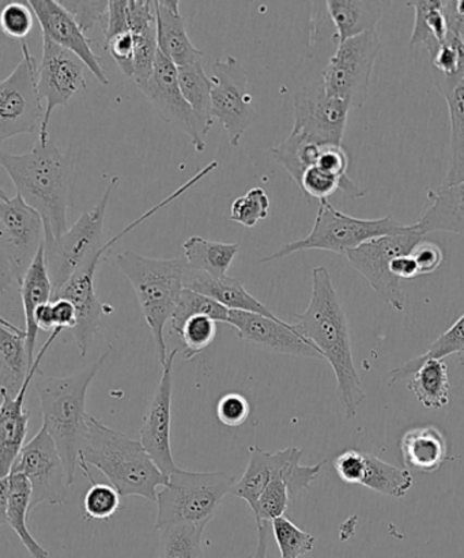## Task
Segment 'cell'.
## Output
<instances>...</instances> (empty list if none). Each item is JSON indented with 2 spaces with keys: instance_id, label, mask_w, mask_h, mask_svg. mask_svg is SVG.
I'll return each mask as SVG.
<instances>
[{
  "instance_id": "6da1fadb",
  "label": "cell",
  "mask_w": 464,
  "mask_h": 558,
  "mask_svg": "<svg viewBox=\"0 0 464 558\" xmlns=\"http://www.w3.org/2000/svg\"><path fill=\"white\" fill-rule=\"evenodd\" d=\"M294 327L329 361L337 377L338 393L346 418L356 417L365 399L362 379L354 364L351 332L345 310L326 267L313 271V293L308 308L293 315Z\"/></svg>"
},
{
  "instance_id": "7a4b0ae2",
  "label": "cell",
  "mask_w": 464,
  "mask_h": 558,
  "mask_svg": "<svg viewBox=\"0 0 464 558\" xmlns=\"http://www.w3.org/2000/svg\"><path fill=\"white\" fill-rule=\"evenodd\" d=\"M0 163L14 183L16 194L41 216L46 240L69 231L71 191L75 182L73 158L53 141L36 142L25 155L0 153Z\"/></svg>"
},
{
  "instance_id": "3957f363",
  "label": "cell",
  "mask_w": 464,
  "mask_h": 558,
  "mask_svg": "<svg viewBox=\"0 0 464 558\" xmlns=\"http://www.w3.org/2000/svg\"><path fill=\"white\" fill-rule=\"evenodd\" d=\"M90 466L108 480L122 499L135 496L156 502L158 490L168 483L141 440L109 428L91 415L82 441L80 469L93 484L96 481Z\"/></svg>"
},
{
  "instance_id": "277c9868",
  "label": "cell",
  "mask_w": 464,
  "mask_h": 558,
  "mask_svg": "<svg viewBox=\"0 0 464 558\" xmlns=\"http://www.w3.org/2000/svg\"><path fill=\"white\" fill-rule=\"evenodd\" d=\"M111 354V348L87 368L70 376H47L38 372L35 388L40 399L42 425L51 435L62 457L69 483L73 485L80 468L82 441L87 417V390Z\"/></svg>"
},
{
  "instance_id": "5b68a950",
  "label": "cell",
  "mask_w": 464,
  "mask_h": 558,
  "mask_svg": "<svg viewBox=\"0 0 464 558\" xmlns=\"http://www.w3.org/2000/svg\"><path fill=\"white\" fill-rule=\"evenodd\" d=\"M117 264L138 298L142 314L155 339L157 357L162 365L169 355L163 330L167 323L171 322L180 295L185 289L187 264L184 258H147L133 251L120 254Z\"/></svg>"
},
{
  "instance_id": "8992f818",
  "label": "cell",
  "mask_w": 464,
  "mask_h": 558,
  "mask_svg": "<svg viewBox=\"0 0 464 558\" xmlns=\"http://www.w3.org/2000/svg\"><path fill=\"white\" fill-rule=\"evenodd\" d=\"M237 480L228 472H190L178 468L157 494L156 532L178 523L207 526Z\"/></svg>"
},
{
  "instance_id": "52a82bcc",
  "label": "cell",
  "mask_w": 464,
  "mask_h": 558,
  "mask_svg": "<svg viewBox=\"0 0 464 558\" xmlns=\"http://www.w3.org/2000/svg\"><path fill=\"white\" fill-rule=\"evenodd\" d=\"M416 226H405L394 217L386 216L379 220H363L337 210L329 201H321L314 228L308 236L282 245L277 253L266 256L261 264L286 258L300 251L320 250L345 255L370 240L412 232Z\"/></svg>"
},
{
  "instance_id": "ba28073f",
  "label": "cell",
  "mask_w": 464,
  "mask_h": 558,
  "mask_svg": "<svg viewBox=\"0 0 464 558\" xmlns=\"http://www.w3.org/2000/svg\"><path fill=\"white\" fill-rule=\"evenodd\" d=\"M46 244V227L40 215L19 194L9 198L0 193V265L2 289L21 284Z\"/></svg>"
},
{
  "instance_id": "9c48e42d",
  "label": "cell",
  "mask_w": 464,
  "mask_h": 558,
  "mask_svg": "<svg viewBox=\"0 0 464 558\" xmlns=\"http://www.w3.org/2000/svg\"><path fill=\"white\" fill-rule=\"evenodd\" d=\"M119 182L120 178L113 177L101 199L90 210L85 211L68 232L58 239L46 240L44 250L53 284V295L59 293L70 278L106 245L103 226L107 207Z\"/></svg>"
},
{
  "instance_id": "30bf717a",
  "label": "cell",
  "mask_w": 464,
  "mask_h": 558,
  "mask_svg": "<svg viewBox=\"0 0 464 558\" xmlns=\"http://www.w3.org/2000/svg\"><path fill=\"white\" fill-rule=\"evenodd\" d=\"M381 49L376 31L351 38L338 46L321 74L327 95L345 101L349 107L362 108L373 78L376 59Z\"/></svg>"
},
{
  "instance_id": "8fae6325",
  "label": "cell",
  "mask_w": 464,
  "mask_h": 558,
  "mask_svg": "<svg viewBox=\"0 0 464 558\" xmlns=\"http://www.w3.org/2000/svg\"><path fill=\"white\" fill-rule=\"evenodd\" d=\"M46 107L38 92L36 59L22 43V60L0 84V144L41 129Z\"/></svg>"
},
{
  "instance_id": "7c38bea8",
  "label": "cell",
  "mask_w": 464,
  "mask_h": 558,
  "mask_svg": "<svg viewBox=\"0 0 464 558\" xmlns=\"http://www.w3.org/2000/svg\"><path fill=\"white\" fill-rule=\"evenodd\" d=\"M416 226V223H414ZM423 234L418 228L403 234H391L359 245L358 248L349 251L346 258L353 269L358 271L370 288L381 299L396 311H403L406 306V293L400 278L391 272L392 260L401 255L412 254V251L419 242H423Z\"/></svg>"
},
{
  "instance_id": "4fadbf2b",
  "label": "cell",
  "mask_w": 464,
  "mask_h": 558,
  "mask_svg": "<svg viewBox=\"0 0 464 558\" xmlns=\"http://www.w3.org/2000/svg\"><path fill=\"white\" fill-rule=\"evenodd\" d=\"M10 473L24 474L32 485L30 511L40 505L59 506L69 499V475L46 426L26 442Z\"/></svg>"
},
{
  "instance_id": "5bb4252c",
  "label": "cell",
  "mask_w": 464,
  "mask_h": 558,
  "mask_svg": "<svg viewBox=\"0 0 464 558\" xmlns=\"http://www.w3.org/2000/svg\"><path fill=\"white\" fill-rule=\"evenodd\" d=\"M142 93L168 124L183 131L198 153L206 150V135L210 129L185 100L179 85V69L158 49L155 71Z\"/></svg>"
},
{
  "instance_id": "9a60e30c",
  "label": "cell",
  "mask_w": 464,
  "mask_h": 558,
  "mask_svg": "<svg viewBox=\"0 0 464 558\" xmlns=\"http://www.w3.org/2000/svg\"><path fill=\"white\" fill-rule=\"evenodd\" d=\"M85 69H87L86 64L75 53L42 36V59L38 65V92L46 107V113H44L37 140L41 144L49 141L48 125L54 109L68 107L76 93L86 89Z\"/></svg>"
},
{
  "instance_id": "2e32d148",
  "label": "cell",
  "mask_w": 464,
  "mask_h": 558,
  "mask_svg": "<svg viewBox=\"0 0 464 558\" xmlns=\"http://www.w3.org/2000/svg\"><path fill=\"white\" fill-rule=\"evenodd\" d=\"M212 118L225 128L229 144L237 147L256 119L253 96L247 89V74L236 58L227 57L212 64Z\"/></svg>"
},
{
  "instance_id": "e0dca14e",
  "label": "cell",
  "mask_w": 464,
  "mask_h": 558,
  "mask_svg": "<svg viewBox=\"0 0 464 558\" xmlns=\"http://www.w3.org/2000/svg\"><path fill=\"white\" fill-rule=\"evenodd\" d=\"M351 107L327 95L323 84L314 82L294 96L293 133L318 145H342Z\"/></svg>"
},
{
  "instance_id": "ac0fdd59",
  "label": "cell",
  "mask_w": 464,
  "mask_h": 558,
  "mask_svg": "<svg viewBox=\"0 0 464 558\" xmlns=\"http://www.w3.org/2000/svg\"><path fill=\"white\" fill-rule=\"evenodd\" d=\"M111 243L107 242L98 253L86 262L70 281L64 284L53 299H65L74 304L76 311V326L73 333L78 347L81 357H85L100 330L102 316L111 315V305L101 303L96 293L95 278L98 266L112 251ZM52 299V300H53Z\"/></svg>"
},
{
  "instance_id": "d6986e66",
  "label": "cell",
  "mask_w": 464,
  "mask_h": 558,
  "mask_svg": "<svg viewBox=\"0 0 464 558\" xmlns=\"http://www.w3.org/2000/svg\"><path fill=\"white\" fill-rule=\"evenodd\" d=\"M178 353L179 349L172 350L162 364L160 383L139 429L142 445L167 477L178 469L171 445L173 364Z\"/></svg>"
},
{
  "instance_id": "ffe728a7",
  "label": "cell",
  "mask_w": 464,
  "mask_h": 558,
  "mask_svg": "<svg viewBox=\"0 0 464 558\" xmlns=\"http://www.w3.org/2000/svg\"><path fill=\"white\" fill-rule=\"evenodd\" d=\"M228 325L236 328L242 341L256 349L293 357L323 359L314 344L296 330L293 323L281 317L272 319L253 312L229 311Z\"/></svg>"
},
{
  "instance_id": "44dd1931",
  "label": "cell",
  "mask_w": 464,
  "mask_h": 558,
  "mask_svg": "<svg viewBox=\"0 0 464 558\" xmlns=\"http://www.w3.org/2000/svg\"><path fill=\"white\" fill-rule=\"evenodd\" d=\"M27 3L41 26L42 36L75 53L86 64L87 70L95 75V78L101 85L108 86V76L102 69L100 59L93 51L89 38L62 2L27 0Z\"/></svg>"
},
{
  "instance_id": "7402d4cb",
  "label": "cell",
  "mask_w": 464,
  "mask_h": 558,
  "mask_svg": "<svg viewBox=\"0 0 464 558\" xmlns=\"http://www.w3.org/2000/svg\"><path fill=\"white\" fill-rule=\"evenodd\" d=\"M62 330H54L42 344L40 352L37 353L35 363L27 375L22 390L16 396L0 391L2 396V407H0V470L2 477L9 475L13 469L16 458H19L22 448L25 446L27 435V424H29L30 414L24 409L27 391L38 374V368L44 357L51 348Z\"/></svg>"
},
{
  "instance_id": "603a6c76",
  "label": "cell",
  "mask_w": 464,
  "mask_h": 558,
  "mask_svg": "<svg viewBox=\"0 0 464 558\" xmlns=\"http://www.w3.org/2000/svg\"><path fill=\"white\" fill-rule=\"evenodd\" d=\"M30 505L32 485L24 474L10 473L0 480V522L8 523L14 530L32 558H49V551L37 543L27 529Z\"/></svg>"
},
{
  "instance_id": "cb8c5ba5",
  "label": "cell",
  "mask_w": 464,
  "mask_h": 558,
  "mask_svg": "<svg viewBox=\"0 0 464 558\" xmlns=\"http://www.w3.org/2000/svg\"><path fill=\"white\" fill-rule=\"evenodd\" d=\"M129 24L134 37L133 81L141 90L149 82L158 53L157 14L150 0H129Z\"/></svg>"
},
{
  "instance_id": "d4e9b609",
  "label": "cell",
  "mask_w": 464,
  "mask_h": 558,
  "mask_svg": "<svg viewBox=\"0 0 464 558\" xmlns=\"http://www.w3.org/2000/svg\"><path fill=\"white\" fill-rule=\"evenodd\" d=\"M158 49L178 68L204 60V52L191 41L179 0H155Z\"/></svg>"
},
{
  "instance_id": "484cf974",
  "label": "cell",
  "mask_w": 464,
  "mask_h": 558,
  "mask_svg": "<svg viewBox=\"0 0 464 558\" xmlns=\"http://www.w3.org/2000/svg\"><path fill=\"white\" fill-rule=\"evenodd\" d=\"M184 288L216 300L217 303L225 306L229 311L253 312V314L278 319L274 312L248 293V290L237 278L217 279L206 275V272L190 269L187 266L184 275Z\"/></svg>"
},
{
  "instance_id": "4316f807",
  "label": "cell",
  "mask_w": 464,
  "mask_h": 558,
  "mask_svg": "<svg viewBox=\"0 0 464 558\" xmlns=\"http://www.w3.org/2000/svg\"><path fill=\"white\" fill-rule=\"evenodd\" d=\"M300 450L302 448L288 447L285 450L267 452L258 446L249 447L248 466L243 477L233 486L232 494L247 502L251 511H254L267 485Z\"/></svg>"
},
{
  "instance_id": "83f0119b",
  "label": "cell",
  "mask_w": 464,
  "mask_h": 558,
  "mask_svg": "<svg viewBox=\"0 0 464 558\" xmlns=\"http://www.w3.org/2000/svg\"><path fill=\"white\" fill-rule=\"evenodd\" d=\"M430 206L416 222L423 236L432 232H449L464 238V182L441 184L428 191Z\"/></svg>"
},
{
  "instance_id": "f1b7e54d",
  "label": "cell",
  "mask_w": 464,
  "mask_h": 558,
  "mask_svg": "<svg viewBox=\"0 0 464 558\" xmlns=\"http://www.w3.org/2000/svg\"><path fill=\"white\" fill-rule=\"evenodd\" d=\"M400 448L405 469L413 472L432 474L449 461V447L443 432L434 425L407 430Z\"/></svg>"
},
{
  "instance_id": "f546056e",
  "label": "cell",
  "mask_w": 464,
  "mask_h": 558,
  "mask_svg": "<svg viewBox=\"0 0 464 558\" xmlns=\"http://www.w3.org/2000/svg\"><path fill=\"white\" fill-rule=\"evenodd\" d=\"M46 245V244H44ZM22 308L25 315L26 348L29 353L30 364L35 363V349L38 330L33 322L38 306L49 303L53 299V284L49 277L46 250L38 251L35 262L27 270L20 284Z\"/></svg>"
},
{
  "instance_id": "4dcf8cb0",
  "label": "cell",
  "mask_w": 464,
  "mask_h": 558,
  "mask_svg": "<svg viewBox=\"0 0 464 558\" xmlns=\"http://www.w3.org/2000/svg\"><path fill=\"white\" fill-rule=\"evenodd\" d=\"M26 348L25 328L2 319L0 330V391L16 396L24 387L32 368Z\"/></svg>"
},
{
  "instance_id": "1f68e13d",
  "label": "cell",
  "mask_w": 464,
  "mask_h": 558,
  "mask_svg": "<svg viewBox=\"0 0 464 558\" xmlns=\"http://www.w3.org/2000/svg\"><path fill=\"white\" fill-rule=\"evenodd\" d=\"M327 10L335 26L334 40L338 46L351 38L375 31L381 15L383 5L380 2H358V0H329Z\"/></svg>"
},
{
  "instance_id": "d6a6232c",
  "label": "cell",
  "mask_w": 464,
  "mask_h": 558,
  "mask_svg": "<svg viewBox=\"0 0 464 558\" xmlns=\"http://www.w3.org/2000/svg\"><path fill=\"white\" fill-rule=\"evenodd\" d=\"M449 106L451 123V157L444 185L464 182V76L460 81L436 78Z\"/></svg>"
},
{
  "instance_id": "836d02e7",
  "label": "cell",
  "mask_w": 464,
  "mask_h": 558,
  "mask_svg": "<svg viewBox=\"0 0 464 558\" xmlns=\"http://www.w3.org/2000/svg\"><path fill=\"white\" fill-rule=\"evenodd\" d=\"M406 4L416 14L411 48L423 46L427 48L430 59H434L440 47L443 46L450 31L444 2H441V0H422V2H407Z\"/></svg>"
},
{
  "instance_id": "e575fe53",
  "label": "cell",
  "mask_w": 464,
  "mask_h": 558,
  "mask_svg": "<svg viewBox=\"0 0 464 558\" xmlns=\"http://www.w3.org/2000/svg\"><path fill=\"white\" fill-rule=\"evenodd\" d=\"M184 260L190 269L206 272L212 278H225L240 250L237 243L210 242L193 236L183 244Z\"/></svg>"
},
{
  "instance_id": "d590c367",
  "label": "cell",
  "mask_w": 464,
  "mask_h": 558,
  "mask_svg": "<svg viewBox=\"0 0 464 558\" xmlns=\"http://www.w3.org/2000/svg\"><path fill=\"white\" fill-rule=\"evenodd\" d=\"M418 402L428 409L445 408L450 403L449 368L444 360H428L419 366L407 385Z\"/></svg>"
},
{
  "instance_id": "8d00e7d4",
  "label": "cell",
  "mask_w": 464,
  "mask_h": 558,
  "mask_svg": "<svg viewBox=\"0 0 464 558\" xmlns=\"http://www.w3.org/2000/svg\"><path fill=\"white\" fill-rule=\"evenodd\" d=\"M365 462L364 488L395 499H402L412 489L414 480L411 470L381 461L374 453H365Z\"/></svg>"
},
{
  "instance_id": "74e56055",
  "label": "cell",
  "mask_w": 464,
  "mask_h": 558,
  "mask_svg": "<svg viewBox=\"0 0 464 558\" xmlns=\"http://www.w3.org/2000/svg\"><path fill=\"white\" fill-rule=\"evenodd\" d=\"M321 149H323V145L315 144V142L292 131L286 140H283L280 145L272 149V155L300 187L304 173L309 168L318 166Z\"/></svg>"
},
{
  "instance_id": "f35d334b",
  "label": "cell",
  "mask_w": 464,
  "mask_h": 558,
  "mask_svg": "<svg viewBox=\"0 0 464 558\" xmlns=\"http://www.w3.org/2000/svg\"><path fill=\"white\" fill-rule=\"evenodd\" d=\"M206 526L178 523L160 530L158 558H204Z\"/></svg>"
},
{
  "instance_id": "ab89813d",
  "label": "cell",
  "mask_w": 464,
  "mask_h": 558,
  "mask_svg": "<svg viewBox=\"0 0 464 558\" xmlns=\"http://www.w3.org/2000/svg\"><path fill=\"white\" fill-rule=\"evenodd\" d=\"M179 69V85L185 100L194 109L195 113L211 128L212 100L211 93L215 87L212 78L205 73L204 60L198 63L184 65Z\"/></svg>"
},
{
  "instance_id": "60d3db41",
  "label": "cell",
  "mask_w": 464,
  "mask_h": 558,
  "mask_svg": "<svg viewBox=\"0 0 464 558\" xmlns=\"http://www.w3.org/2000/svg\"><path fill=\"white\" fill-rule=\"evenodd\" d=\"M464 350V315L454 323L444 333L430 344L428 352L419 355V357L407 361L400 368L390 372L391 383L407 379L419 369L425 361L444 360L451 354H460Z\"/></svg>"
},
{
  "instance_id": "b9f144b4",
  "label": "cell",
  "mask_w": 464,
  "mask_h": 558,
  "mask_svg": "<svg viewBox=\"0 0 464 558\" xmlns=\"http://www.w3.org/2000/svg\"><path fill=\"white\" fill-rule=\"evenodd\" d=\"M298 189L303 191L307 198L319 199L320 202L329 201L330 196L334 195L337 191H342L353 199H359L367 195V191L359 187L353 180L337 178L318 166L309 168L304 173Z\"/></svg>"
},
{
  "instance_id": "7bdbcfd3",
  "label": "cell",
  "mask_w": 464,
  "mask_h": 558,
  "mask_svg": "<svg viewBox=\"0 0 464 558\" xmlns=\"http://www.w3.org/2000/svg\"><path fill=\"white\" fill-rule=\"evenodd\" d=\"M199 315L209 316L217 323H228L229 310L205 294L184 289L176 308H174L172 319L169 322L171 323V332L178 333L185 322Z\"/></svg>"
},
{
  "instance_id": "ee69618b",
  "label": "cell",
  "mask_w": 464,
  "mask_h": 558,
  "mask_svg": "<svg viewBox=\"0 0 464 558\" xmlns=\"http://www.w3.org/2000/svg\"><path fill=\"white\" fill-rule=\"evenodd\" d=\"M281 558H302L314 550L316 538L313 534L304 532L291 519L281 517L271 522Z\"/></svg>"
},
{
  "instance_id": "f6af8a7d",
  "label": "cell",
  "mask_w": 464,
  "mask_h": 558,
  "mask_svg": "<svg viewBox=\"0 0 464 558\" xmlns=\"http://www.w3.org/2000/svg\"><path fill=\"white\" fill-rule=\"evenodd\" d=\"M217 325L216 320L205 315L191 317L184 323V326L176 333L183 343L184 361L194 360L196 355L205 352L215 342L218 331Z\"/></svg>"
},
{
  "instance_id": "bcb514c9",
  "label": "cell",
  "mask_w": 464,
  "mask_h": 558,
  "mask_svg": "<svg viewBox=\"0 0 464 558\" xmlns=\"http://www.w3.org/2000/svg\"><path fill=\"white\" fill-rule=\"evenodd\" d=\"M270 213V198L264 189L255 187L234 199L231 220L245 228H254L266 220Z\"/></svg>"
},
{
  "instance_id": "7dc6e473",
  "label": "cell",
  "mask_w": 464,
  "mask_h": 558,
  "mask_svg": "<svg viewBox=\"0 0 464 558\" xmlns=\"http://www.w3.org/2000/svg\"><path fill=\"white\" fill-rule=\"evenodd\" d=\"M122 496L111 484L93 483L84 497L85 515L93 521H107L119 511Z\"/></svg>"
},
{
  "instance_id": "c3c4849f",
  "label": "cell",
  "mask_w": 464,
  "mask_h": 558,
  "mask_svg": "<svg viewBox=\"0 0 464 558\" xmlns=\"http://www.w3.org/2000/svg\"><path fill=\"white\" fill-rule=\"evenodd\" d=\"M36 15L29 3L26 2H4L2 13H0V26L5 36L24 40L35 25Z\"/></svg>"
},
{
  "instance_id": "681fc988",
  "label": "cell",
  "mask_w": 464,
  "mask_h": 558,
  "mask_svg": "<svg viewBox=\"0 0 464 558\" xmlns=\"http://www.w3.org/2000/svg\"><path fill=\"white\" fill-rule=\"evenodd\" d=\"M216 415L223 426L239 428V426L247 423L251 415V404L242 393L229 392L218 401Z\"/></svg>"
},
{
  "instance_id": "f907efd6",
  "label": "cell",
  "mask_w": 464,
  "mask_h": 558,
  "mask_svg": "<svg viewBox=\"0 0 464 558\" xmlns=\"http://www.w3.org/2000/svg\"><path fill=\"white\" fill-rule=\"evenodd\" d=\"M334 468L338 477H340L343 483L362 485L365 475V468H367L365 453L356 450L342 452L335 458Z\"/></svg>"
},
{
  "instance_id": "816d5d0a",
  "label": "cell",
  "mask_w": 464,
  "mask_h": 558,
  "mask_svg": "<svg viewBox=\"0 0 464 558\" xmlns=\"http://www.w3.org/2000/svg\"><path fill=\"white\" fill-rule=\"evenodd\" d=\"M103 47L111 53V57L114 62H117L120 70L123 71V74L127 76V78L133 80L135 46L134 37L131 35V32L113 37L112 40L103 44Z\"/></svg>"
},
{
  "instance_id": "f5cc1de1",
  "label": "cell",
  "mask_w": 464,
  "mask_h": 558,
  "mask_svg": "<svg viewBox=\"0 0 464 558\" xmlns=\"http://www.w3.org/2000/svg\"><path fill=\"white\" fill-rule=\"evenodd\" d=\"M87 35L97 22L107 20L109 2H62Z\"/></svg>"
},
{
  "instance_id": "db71d44e",
  "label": "cell",
  "mask_w": 464,
  "mask_h": 558,
  "mask_svg": "<svg viewBox=\"0 0 464 558\" xmlns=\"http://www.w3.org/2000/svg\"><path fill=\"white\" fill-rule=\"evenodd\" d=\"M127 32H130L129 0H111L108 5L106 26H103V44Z\"/></svg>"
},
{
  "instance_id": "11a10c76",
  "label": "cell",
  "mask_w": 464,
  "mask_h": 558,
  "mask_svg": "<svg viewBox=\"0 0 464 558\" xmlns=\"http://www.w3.org/2000/svg\"><path fill=\"white\" fill-rule=\"evenodd\" d=\"M412 256L416 259L419 275H432L443 265L444 253L438 244L432 242H419L412 251Z\"/></svg>"
},
{
  "instance_id": "9f6ffc18",
  "label": "cell",
  "mask_w": 464,
  "mask_h": 558,
  "mask_svg": "<svg viewBox=\"0 0 464 558\" xmlns=\"http://www.w3.org/2000/svg\"><path fill=\"white\" fill-rule=\"evenodd\" d=\"M318 167L340 179L347 178L349 155L343 145H326L321 149Z\"/></svg>"
},
{
  "instance_id": "6f0895ef",
  "label": "cell",
  "mask_w": 464,
  "mask_h": 558,
  "mask_svg": "<svg viewBox=\"0 0 464 558\" xmlns=\"http://www.w3.org/2000/svg\"><path fill=\"white\" fill-rule=\"evenodd\" d=\"M54 328L57 330H74L76 326V311L71 301L65 299H53Z\"/></svg>"
},
{
  "instance_id": "680465c9",
  "label": "cell",
  "mask_w": 464,
  "mask_h": 558,
  "mask_svg": "<svg viewBox=\"0 0 464 558\" xmlns=\"http://www.w3.org/2000/svg\"><path fill=\"white\" fill-rule=\"evenodd\" d=\"M444 11L447 21H449V29L455 33L464 44V0L444 2Z\"/></svg>"
},
{
  "instance_id": "91938a15",
  "label": "cell",
  "mask_w": 464,
  "mask_h": 558,
  "mask_svg": "<svg viewBox=\"0 0 464 558\" xmlns=\"http://www.w3.org/2000/svg\"><path fill=\"white\" fill-rule=\"evenodd\" d=\"M391 272L396 278L402 279H414L419 275V269L416 259L413 258L412 254L398 256L391 264Z\"/></svg>"
},
{
  "instance_id": "94428289",
  "label": "cell",
  "mask_w": 464,
  "mask_h": 558,
  "mask_svg": "<svg viewBox=\"0 0 464 558\" xmlns=\"http://www.w3.org/2000/svg\"><path fill=\"white\" fill-rule=\"evenodd\" d=\"M33 322H35V326L38 331L41 330L53 332L54 330H57V328H54L52 301H49V303L38 306V308L35 312V317H33Z\"/></svg>"
},
{
  "instance_id": "6125c7cd",
  "label": "cell",
  "mask_w": 464,
  "mask_h": 558,
  "mask_svg": "<svg viewBox=\"0 0 464 558\" xmlns=\"http://www.w3.org/2000/svg\"><path fill=\"white\" fill-rule=\"evenodd\" d=\"M269 524L264 523L258 526V544L254 554L248 558H267V548H269Z\"/></svg>"
},
{
  "instance_id": "be15d7a7",
  "label": "cell",
  "mask_w": 464,
  "mask_h": 558,
  "mask_svg": "<svg viewBox=\"0 0 464 558\" xmlns=\"http://www.w3.org/2000/svg\"><path fill=\"white\" fill-rule=\"evenodd\" d=\"M457 361H460V364L464 366V350L462 353L457 354Z\"/></svg>"
}]
</instances>
